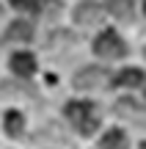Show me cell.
<instances>
[{
  "instance_id": "cell-1",
  "label": "cell",
  "mask_w": 146,
  "mask_h": 149,
  "mask_svg": "<svg viewBox=\"0 0 146 149\" xmlns=\"http://www.w3.org/2000/svg\"><path fill=\"white\" fill-rule=\"evenodd\" d=\"M66 116H69V122L75 124L83 135L94 133V130L99 127L97 108H94L91 102H69V105H66Z\"/></svg>"
},
{
  "instance_id": "cell-2",
  "label": "cell",
  "mask_w": 146,
  "mask_h": 149,
  "mask_svg": "<svg viewBox=\"0 0 146 149\" xmlns=\"http://www.w3.org/2000/svg\"><path fill=\"white\" fill-rule=\"evenodd\" d=\"M94 53L102 55V58H121V55L127 53V47L113 31H105V33H99L97 42H94Z\"/></svg>"
},
{
  "instance_id": "cell-3",
  "label": "cell",
  "mask_w": 146,
  "mask_h": 149,
  "mask_svg": "<svg viewBox=\"0 0 146 149\" xmlns=\"http://www.w3.org/2000/svg\"><path fill=\"white\" fill-rule=\"evenodd\" d=\"M108 72L102 69V66H86V69H80L75 74V86L77 88H102L105 83H108Z\"/></svg>"
},
{
  "instance_id": "cell-4",
  "label": "cell",
  "mask_w": 146,
  "mask_h": 149,
  "mask_svg": "<svg viewBox=\"0 0 146 149\" xmlns=\"http://www.w3.org/2000/svg\"><path fill=\"white\" fill-rule=\"evenodd\" d=\"M75 19H77V25H99L102 22V8H99L97 3H80L75 8Z\"/></svg>"
},
{
  "instance_id": "cell-5",
  "label": "cell",
  "mask_w": 146,
  "mask_h": 149,
  "mask_svg": "<svg viewBox=\"0 0 146 149\" xmlns=\"http://www.w3.org/2000/svg\"><path fill=\"white\" fill-rule=\"evenodd\" d=\"M11 69H14V74L28 77V74H33V69H36V61H33L30 53H14V58H11Z\"/></svg>"
},
{
  "instance_id": "cell-6",
  "label": "cell",
  "mask_w": 146,
  "mask_h": 149,
  "mask_svg": "<svg viewBox=\"0 0 146 149\" xmlns=\"http://www.w3.org/2000/svg\"><path fill=\"white\" fill-rule=\"evenodd\" d=\"M116 86H124V88H135V86L143 83V72L141 69H121L119 74L113 77Z\"/></svg>"
},
{
  "instance_id": "cell-7",
  "label": "cell",
  "mask_w": 146,
  "mask_h": 149,
  "mask_svg": "<svg viewBox=\"0 0 146 149\" xmlns=\"http://www.w3.org/2000/svg\"><path fill=\"white\" fill-rule=\"evenodd\" d=\"M108 8L116 19H130L132 8H135V0H108Z\"/></svg>"
},
{
  "instance_id": "cell-8",
  "label": "cell",
  "mask_w": 146,
  "mask_h": 149,
  "mask_svg": "<svg viewBox=\"0 0 146 149\" xmlns=\"http://www.w3.org/2000/svg\"><path fill=\"white\" fill-rule=\"evenodd\" d=\"M102 149H127V135L121 130H110L102 138Z\"/></svg>"
},
{
  "instance_id": "cell-9",
  "label": "cell",
  "mask_w": 146,
  "mask_h": 149,
  "mask_svg": "<svg viewBox=\"0 0 146 149\" xmlns=\"http://www.w3.org/2000/svg\"><path fill=\"white\" fill-rule=\"evenodd\" d=\"M33 36V28L28 25V22H14V25L8 28V39H14V42H28V39Z\"/></svg>"
},
{
  "instance_id": "cell-10",
  "label": "cell",
  "mask_w": 146,
  "mask_h": 149,
  "mask_svg": "<svg viewBox=\"0 0 146 149\" xmlns=\"http://www.w3.org/2000/svg\"><path fill=\"white\" fill-rule=\"evenodd\" d=\"M22 127H25V122H22V116L17 111H8V113H6V133H8V135H19Z\"/></svg>"
},
{
  "instance_id": "cell-11",
  "label": "cell",
  "mask_w": 146,
  "mask_h": 149,
  "mask_svg": "<svg viewBox=\"0 0 146 149\" xmlns=\"http://www.w3.org/2000/svg\"><path fill=\"white\" fill-rule=\"evenodd\" d=\"M11 6L19 11H28V14H33V11H39V0H11Z\"/></svg>"
},
{
  "instance_id": "cell-12",
  "label": "cell",
  "mask_w": 146,
  "mask_h": 149,
  "mask_svg": "<svg viewBox=\"0 0 146 149\" xmlns=\"http://www.w3.org/2000/svg\"><path fill=\"white\" fill-rule=\"evenodd\" d=\"M143 11H146V3H143Z\"/></svg>"
}]
</instances>
